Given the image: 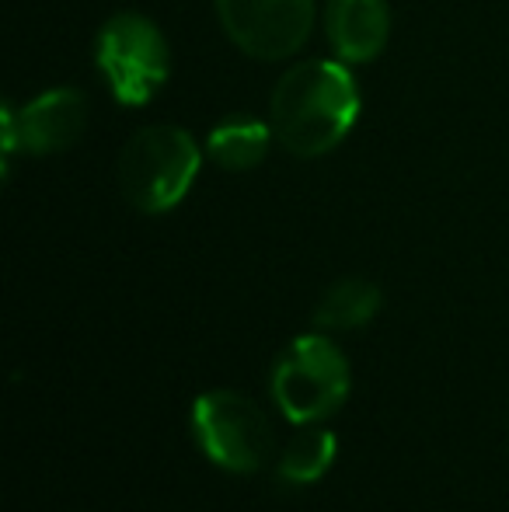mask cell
Wrapping results in <instances>:
<instances>
[{
  "label": "cell",
  "instance_id": "6da1fadb",
  "mask_svg": "<svg viewBox=\"0 0 509 512\" xmlns=\"http://www.w3.org/2000/svg\"><path fill=\"white\" fill-rule=\"evenodd\" d=\"M360 115V91L342 63L307 60L279 77L269 98V126L297 157H321L349 136Z\"/></svg>",
  "mask_w": 509,
  "mask_h": 512
},
{
  "label": "cell",
  "instance_id": "7a4b0ae2",
  "mask_svg": "<svg viewBox=\"0 0 509 512\" xmlns=\"http://www.w3.org/2000/svg\"><path fill=\"white\" fill-rule=\"evenodd\" d=\"M119 189L140 213H168L189 196L199 175V147L178 126H143L119 154Z\"/></svg>",
  "mask_w": 509,
  "mask_h": 512
},
{
  "label": "cell",
  "instance_id": "3957f363",
  "mask_svg": "<svg viewBox=\"0 0 509 512\" xmlns=\"http://www.w3.org/2000/svg\"><path fill=\"white\" fill-rule=\"evenodd\" d=\"M353 373L328 335H300L272 366V401L293 425H314L346 405Z\"/></svg>",
  "mask_w": 509,
  "mask_h": 512
},
{
  "label": "cell",
  "instance_id": "277c9868",
  "mask_svg": "<svg viewBox=\"0 0 509 512\" xmlns=\"http://www.w3.org/2000/svg\"><path fill=\"white\" fill-rule=\"evenodd\" d=\"M95 63L123 105H147L168 81V42L150 18L123 11L98 32Z\"/></svg>",
  "mask_w": 509,
  "mask_h": 512
},
{
  "label": "cell",
  "instance_id": "5b68a950",
  "mask_svg": "<svg viewBox=\"0 0 509 512\" xmlns=\"http://www.w3.org/2000/svg\"><path fill=\"white\" fill-rule=\"evenodd\" d=\"M192 432L203 453L231 474H255L272 457V425L252 398L206 391L192 405Z\"/></svg>",
  "mask_w": 509,
  "mask_h": 512
},
{
  "label": "cell",
  "instance_id": "8992f818",
  "mask_svg": "<svg viewBox=\"0 0 509 512\" xmlns=\"http://www.w3.org/2000/svg\"><path fill=\"white\" fill-rule=\"evenodd\" d=\"M227 39L255 60H290L314 25V0H213Z\"/></svg>",
  "mask_w": 509,
  "mask_h": 512
},
{
  "label": "cell",
  "instance_id": "52a82bcc",
  "mask_svg": "<svg viewBox=\"0 0 509 512\" xmlns=\"http://www.w3.org/2000/svg\"><path fill=\"white\" fill-rule=\"evenodd\" d=\"M4 115L11 119L18 147H25L28 154L46 157L74 147L77 136L84 133V122H88V102L74 88H53L42 91L39 98H32L18 112L11 105H4Z\"/></svg>",
  "mask_w": 509,
  "mask_h": 512
},
{
  "label": "cell",
  "instance_id": "ba28073f",
  "mask_svg": "<svg viewBox=\"0 0 509 512\" xmlns=\"http://www.w3.org/2000/svg\"><path fill=\"white\" fill-rule=\"evenodd\" d=\"M328 42L346 63H370L384 53L391 35L387 0H328Z\"/></svg>",
  "mask_w": 509,
  "mask_h": 512
},
{
  "label": "cell",
  "instance_id": "9c48e42d",
  "mask_svg": "<svg viewBox=\"0 0 509 512\" xmlns=\"http://www.w3.org/2000/svg\"><path fill=\"white\" fill-rule=\"evenodd\" d=\"M272 136H276L272 126H265L262 119L234 115V119H224L220 126H213L210 140H206V154L213 157V164H220L227 171H248L265 161Z\"/></svg>",
  "mask_w": 509,
  "mask_h": 512
},
{
  "label": "cell",
  "instance_id": "30bf717a",
  "mask_svg": "<svg viewBox=\"0 0 509 512\" xmlns=\"http://www.w3.org/2000/svg\"><path fill=\"white\" fill-rule=\"evenodd\" d=\"M377 310H381V290L370 279H339L314 307V324L321 331H356L374 321Z\"/></svg>",
  "mask_w": 509,
  "mask_h": 512
},
{
  "label": "cell",
  "instance_id": "8fae6325",
  "mask_svg": "<svg viewBox=\"0 0 509 512\" xmlns=\"http://www.w3.org/2000/svg\"><path fill=\"white\" fill-rule=\"evenodd\" d=\"M335 457H339V439L328 429H307L293 436L279 453L276 474L290 485H311V481L325 478L332 471Z\"/></svg>",
  "mask_w": 509,
  "mask_h": 512
}]
</instances>
